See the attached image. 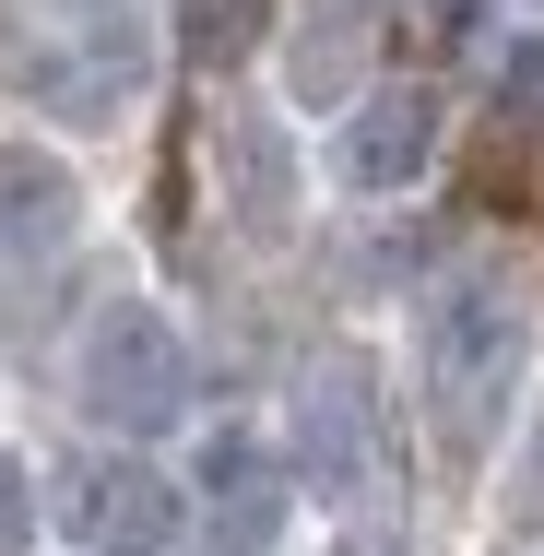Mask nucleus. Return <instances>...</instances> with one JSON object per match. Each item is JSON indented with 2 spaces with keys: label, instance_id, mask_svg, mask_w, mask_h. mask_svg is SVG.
<instances>
[{
  "label": "nucleus",
  "instance_id": "11",
  "mask_svg": "<svg viewBox=\"0 0 544 556\" xmlns=\"http://www.w3.org/2000/svg\"><path fill=\"white\" fill-rule=\"evenodd\" d=\"M497 108H509V118H544V48H533V36L509 48V72H497Z\"/></svg>",
  "mask_w": 544,
  "mask_h": 556
},
{
  "label": "nucleus",
  "instance_id": "7",
  "mask_svg": "<svg viewBox=\"0 0 544 556\" xmlns=\"http://www.w3.org/2000/svg\"><path fill=\"white\" fill-rule=\"evenodd\" d=\"M214 178H225V214H237V237H284L296 225V142L273 130V118H225L214 130Z\"/></svg>",
  "mask_w": 544,
  "mask_h": 556
},
{
  "label": "nucleus",
  "instance_id": "2",
  "mask_svg": "<svg viewBox=\"0 0 544 556\" xmlns=\"http://www.w3.org/2000/svg\"><path fill=\"white\" fill-rule=\"evenodd\" d=\"M72 391H84V415H96L107 439H166V427L190 415V343H178V320L142 308V296L96 308V332L72 355Z\"/></svg>",
  "mask_w": 544,
  "mask_h": 556
},
{
  "label": "nucleus",
  "instance_id": "10",
  "mask_svg": "<svg viewBox=\"0 0 544 556\" xmlns=\"http://www.w3.org/2000/svg\"><path fill=\"white\" fill-rule=\"evenodd\" d=\"M24 533H36V473L0 450V556H24Z\"/></svg>",
  "mask_w": 544,
  "mask_h": 556
},
{
  "label": "nucleus",
  "instance_id": "5",
  "mask_svg": "<svg viewBox=\"0 0 544 556\" xmlns=\"http://www.w3.org/2000/svg\"><path fill=\"white\" fill-rule=\"evenodd\" d=\"M284 521H296V485H284V462L249 439V427L202 439V533H214L225 556H273V545H284Z\"/></svg>",
  "mask_w": 544,
  "mask_h": 556
},
{
  "label": "nucleus",
  "instance_id": "9",
  "mask_svg": "<svg viewBox=\"0 0 544 556\" xmlns=\"http://www.w3.org/2000/svg\"><path fill=\"white\" fill-rule=\"evenodd\" d=\"M367 12L379 0H296V48H284V84L308 108H343L355 96V60H367Z\"/></svg>",
  "mask_w": 544,
  "mask_h": 556
},
{
  "label": "nucleus",
  "instance_id": "4",
  "mask_svg": "<svg viewBox=\"0 0 544 556\" xmlns=\"http://www.w3.org/2000/svg\"><path fill=\"white\" fill-rule=\"evenodd\" d=\"M60 521H72L96 556H154L178 533V485H166L154 462H130V450H96V462L60 473Z\"/></svg>",
  "mask_w": 544,
  "mask_h": 556
},
{
  "label": "nucleus",
  "instance_id": "8",
  "mask_svg": "<svg viewBox=\"0 0 544 556\" xmlns=\"http://www.w3.org/2000/svg\"><path fill=\"white\" fill-rule=\"evenodd\" d=\"M72 225H84V178L48 142H0V249L48 261V249H72Z\"/></svg>",
  "mask_w": 544,
  "mask_h": 556
},
{
  "label": "nucleus",
  "instance_id": "1",
  "mask_svg": "<svg viewBox=\"0 0 544 556\" xmlns=\"http://www.w3.org/2000/svg\"><path fill=\"white\" fill-rule=\"evenodd\" d=\"M521 367H533V285L509 261H461L438 273L427 308H415V379H427V427L450 450H485L521 403Z\"/></svg>",
  "mask_w": 544,
  "mask_h": 556
},
{
  "label": "nucleus",
  "instance_id": "3",
  "mask_svg": "<svg viewBox=\"0 0 544 556\" xmlns=\"http://www.w3.org/2000/svg\"><path fill=\"white\" fill-rule=\"evenodd\" d=\"M296 462L320 473V497L379 485V379H367V355H308L296 367Z\"/></svg>",
  "mask_w": 544,
  "mask_h": 556
},
{
  "label": "nucleus",
  "instance_id": "6",
  "mask_svg": "<svg viewBox=\"0 0 544 556\" xmlns=\"http://www.w3.org/2000/svg\"><path fill=\"white\" fill-rule=\"evenodd\" d=\"M331 166H343V190H415L438 166V96L427 84H367V96L343 108Z\"/></svg>",
  "mask_w": 544,
  "mask_h": 556
}]
</instances>
